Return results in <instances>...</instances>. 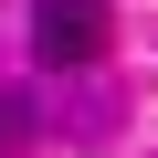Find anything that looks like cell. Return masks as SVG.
Returning a JSON list of instances; mask_svg holds the SVG:
<instances>
[{
	"mask_svg": "<svg viewBox=\"0 0 158 158\" xmlns=\"http://www.w3.org/2000/svg\"><path fill=\"white\" fill-rule=\"evenodd\" d=\"M21 127H32V116H21V95H0V148H11Z\"/></svg>",
	"mask_w": 158,
	"mask_h": 158,
	"instance_id": "7a4b0ae2",
	"label": "cell"
},
{
	"mask_svg": "<svg viewBox=\"0 0 158 158\" xmlns=\"http://www.w3.org/2000/svg\"><path fill=\"white\" fill-rule=\"evenodd\" d=\"M32 53L42 63H95L106 53V0H32Z\"/></svg>",
	"mask_w": 158,
	"mask_h": 158,
	"instance_id": "6da1fadb",
	"label": "cell"
}]
</instances>
